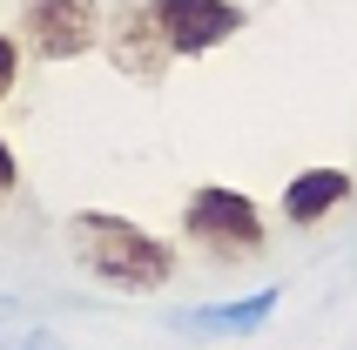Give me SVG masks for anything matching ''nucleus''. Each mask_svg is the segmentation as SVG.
Segmentation results:
<instances>
[{
	"label": "nucleus",
	"instance_id": "6e6552de",
	"mask_svg": "<svg viewBox=\"0 0 357 350\" xmlns=\"http://www.w3.org/2000/svg\"><path fill=\"white\" fill-rule=\"evenodd\" d=\"M0 350H68V337H54L34 317H0Z\"/></svg>",
	"mask_w": 357,
	"mask_h": 350
},
{
	"label": "nucleus",
	"instance_id": "0eeeda50",
	"mask_svg": "<svg viewBox=\"0 0 357 350\" xmlns=\"http://www.w3.org/2000/svg\"><path fill=\"white\" fill-rule=\"evenodd\" d=\"M351 195H357L351 169H297L283 182V222L290 229H317L324 215H337Z\"/></svg>",
	"mask_w": 357,
	"mask_h": 350
},
{
	"label": "nucleus",
	"instance_id": "9d476101",
	"mask_svg": "<svg viewBox=\"0 0 357 350\" xmlns=\"http://www.w3.org/2000/svg\"><path fill=\"white\" fill-rule=\"evenodd\" d=\"M14 189H20V162H14V149L0 142V202H7Z\"/></svg>",
	"mask_w": 357,
	"mask_h": 350
},
{
	"label": "nucleus",
	"instance_id": "20e7f679",
	"mask_svg": "<svg viewBox=\"0 0 357 350\" xmlns=\"http://www.w3.org/2000/svg\"><path fill=\"white\" fill-rule=\"evenodd\" d=\"M149 14L162 20V34H169V47L182 61L209 54V47H222L229 34L250 27V14H243L236 0H149Z\"/></svg>",
	"mask_w": 357,
	"mask_h": 350
},
{
	"label": "nucleus",
	"instance_id": "1a4fd4ad",
	"mask_svg": "<svg viewBox=\"0 0 357 350\" xmlns=\"http://www.w3.org/2000/svg\"><path fill=\"white\" fill-rule=\"evenodd\" d=\"M14 81H20V47H14V34H0V101L14 95Z\"/></svg>",
	"mask_w": 357,
	"mask_h": 350
},
{
	"label": "nucleus",
	"instance_id": "f03ea898",
	"mask_svg": "<svg viewBox=\"0 0 357 350\" xmlns=\"http://www.w3.org/2000/svg\"><path fill=\"white\" fill-rule=\"evenodd\" d=\"M182 236H189L209 263H250V256H263V243H270V222H263V209L243 189L202 182V189L182 202Z\"/></svg>",
	"mask_w": 357,
	"mask_h": 350
},
{
	"label": "nucleus",
	"instance_id": "423d86ee",
	"mask_svg": "<svg viewBox=\"0 0 357 350\" xmlns=\"http://www.w3.org/2000/svg\"><path fill=\"white\" fill-rule=\"evenodd\" d=\"M277 310H283V290L270 283V290H250V296H236V303H202V310H182L176 330H182V337H257Z\"/></svg>",
	"mask_w": 357,
	"mask_h": 350
},
{
	"label": "nucleus",
	"instance_id": "7ed1b4c3",
	"mask_svg": "<svg viewBox=\"0 0 357 350\" xmlns=\"http://www.w3.org/2000/svg\"><path fill=\"white\" fill-rule=\"evenodd\" d=\"M20 34L40 61H75L101 40L95 0H20Z\"/></svg>",
	"mask_w": 357,
	"mask_h": 350
},
{
	"label": "nucleus",
	"instance_id": "f257e3e1",
	"mask_svg": "<svg viewBox=\"0 0 357 350\" xmlns=\"http://www.w3.org/2000/svg\"><path fill=\"white\" fill-rule=\"evenodd\" d=\"M68 243H75V263L95 283L128 290V296H149V290H162L176 276V250L162 236H149L142 222L115 215V209H81L68 222Z\"/></svg>",
	"mask_w": 357,
	"mask_h": 350
},
{
	"label": "nucleus",
	"instance_id": "39448f33",
	"mask_svg": "<svg viewBox=\"0 0 357 350\" xmlns=\"http://www.w3.org/2000/svg\"><path fill=\"white\" fill-rule=\"evenodd\" d=\"M108 61H115L128 81L155 88V81L169 75V61H176V47H169V34H162V20L149 14V7H121V14L108 20Z\"/></svg>",
	"mask_w": 357,
	"mask_h": 350
}]
</instances>
